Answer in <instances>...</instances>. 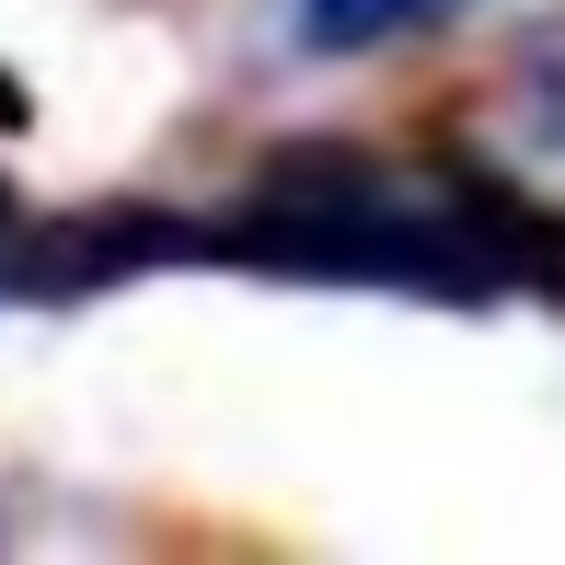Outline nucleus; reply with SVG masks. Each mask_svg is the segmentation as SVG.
Returning a JSON list of instances; mask_svg holds the SVG:
<instances>
[{
    "label": "nucleus",
    "instance_id": "1",
    "mask_svg": "<svg viewBox=\"0 0 565 565\" xmlns=\"http://www.w3.org/2000/svg\"><path fill=\"white\" fill-rule=\"evenodd\" d=\"M461 0H300V35L323 46V58H358V46H393V35H427V23H450Z\"/></svg>",
    "mask_w": 565,
    "mask_h": 565
},
{
    "label": "nucleus",
    "instance_id": "2",
    "mask_svg": "<svg viewBox=\"0 0 565 565\" xmlns=\"http://www.w3.org/2000/svg\"><path fill=\"white\" fill-rule=\"evenodd\" d=\"M0 243H12V196H0Z\"/></svg>",
    "mask_w": 565,
    "mask_h": 565
}]
</instances>
